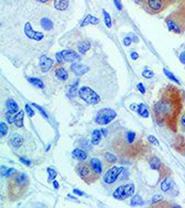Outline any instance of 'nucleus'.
<instances>
[{
    "label": "nucleus",
    "instance_id": "obj_39",
    "mask_svg": "<svg viewBox=\"0 0 185 208\" xmlns=\"http://www.w3.org/2000/svg\"><path fill=\"white\" fill-rule=\"evenodd\" d=\"M142 76L148 78V79H151V78L154 76V73L152 72V71H150V69H145V71L142 72Z\"/></svg>",
    "mask_w": 185,
    "mask_h": 208
},
{
    "label": "nucleus",
    "instance_id": "obj_10",
    "mask_svg": "<svg viewBox=\"0 0 185 208\" xmlns=\"http://www.w3.org/2000/svg\"><path fill=\"white\" fill-rule=\"evenodd\" d=\"M62 55H63L64 62H75L81 59V56L78 53L72 50H64L62 51Z\"/></svg>",
    "mask_w": 185,
    "mask_h": 208
},
{
    "label": "nucleus",
    "instance_id": "obj_28",
    "mask_svg": "<svg viewBox=\"0 0 185 208\" xmlns=\"http://www.w3.org/2000/svg\"><path fill=\"white\" fill-rule=\"evenodd\" d=\"M130 205L131 206H140V205H143V199L141 198L140 195H133L132 198H131Z\"/></svg>",
    "mask_w": 185,
    "mask_h": 208
},
{
    "label": "nucleus",
    "instance_id": "obj_23",
    "mask_svg": "<svg viewBox=\"0 0 185 208\" xmlns=\"http://www.w3.org/2000/svg\"><path fill=\"white\" fill-rule=\"evenodd\" d=\"M23 118H24V111H23V110H20V111L16 115V119H14V125L18 128H22Z\"/></svg>",
    "mask_w": 185,
    "mask_h": 208
},
{
    "label": "nucleus",
    "instance_id": "obj_45",
    "mask_svg": "<svg viewBox=\"0 0 185 208\" xmlns=\"http://www.w3.org/2000/svg\"><path fill=\"white\" fill-rule=\"evenodd\" d=\"M55 56H56V61H57L59 63H63V62H64V59H63V55H62V52H57Z\"/></svg>",
    "mask_w": 185,
    "mask_h": 208
},
{
    "label": "nucleus",
    "instance_id": "obj_48",
    "mask_svg": "<svg viewBox=\"0 0 185 208\" xmlns=\"http://www.w3.org/2000/svg\"><path fill=\"white\" fill-rule=\"evenodd\" d=\"M113 2H115L116 7H117V9L119 10L122 9V5H121V2H120V0H113Z\"/></svg>",
    "mask_w": 185,
    "mask_h": 208
},
{
    "label": "nucleus",
    "instance_id": "obj_7",
    "mask_svg": "<svg viewBox=\"0 0 185 208\" xmlns=\"http://www.w3.org/2000/svg\"><path fill=\"white\" fill-rule=\"evenodd\" d=\"M76 171L78 173V175L86 182V183H91V182L95 181V178H93V175L96 174L90 165L86 164V163H79L77 164L76 166ZM97 175V174H96Z\"/></svg>",
    "mask_w": 185,
    "mask_h": 208
},
{
    "label": "nucleus",
    "instance_id": "obj_22",
    "mask_svg": "<svg viewBox=\"0 0 185 208\" xmlns=\"http://www.w3.org/2000/svg\"><path fill=\"white\" fill-rule=\"evenodd\" d=\"M101 140V131L100 130H94L91 133V144L97 145Z\"/></svg>",
    "mask_w": 185,
    "mask_h": 208
},
{
    "label": "nucleus",
    "instance_id": "obj_47",
    "mask_svg": "<svg viewBox=\"0 0 185 208\" xmlns=\"http://www.w3.org/2000/svg\"><path fill=\"white\" fill-rule=\"evenodd\" d=\"M137 88L139 89V91H140L141 94H145V86H143V84H142V83H139V84L137 85Z\"/></svg>",
    "mask_w": 185,
    "mask_h": 208
},
{
    "label": "nucleus",
    "instance_id": "obj_52",
    "mask_svg": "<svg viewBox=\"0 0 185 208\" xmlns=\"http://www.w3.org/2000/svg\"><path fill=\"white\" fill-rule=\"evenodd\" d=\"M74 194H76V195H78V196H83L84 195V193L82 192V190H77V188H74Z\"/></svg>",
    "mask_w": 185,
    "mask_h": 208
},
{
    "label": "nucleus",
    "instance_id": "obj_9",
    "mask_svg": "<svg viewBox=\"0 0 185 208\" xmlns=\"http://www.w3.org/2000/svg\"><path fill=\"white\" fill-rule=\"evenodd\" d=\"M24 34H26L29 39L34 40V41H41L44 37V34H43L42 32H36L33 30V28H32L30 22H27L26 25H24Z\"/></svg>",
    "mask_w": 185,
    "mask_h": 208
},
{
    "label": "nucleus",
    "instance_id": "obj_18",
    "mask_svg": "<svg viewBox=\"0 0 185 208\" xmlns=\"http://www.w3.org/2000/svg\"><path fill=\"white\" fill-rule=\"evenodd\" d=\"M68 0H54V7L59 11H64L68 8Z\"/></svg>",
    "mask_w": 185,
    "mask_h": 208
},
{
    "label": "nucleus",
    "instance_id": "obj_40",
    "mask_svg": "<svg viewBox=\"0 0 185 208\" xmlns=\"http://www.w3.org/2000/svg\"><path fill=\"white\" fill-rule=\"evenodd\" d=\"M163 199V196L162 195H160V194H157V195H154L153 197H152V203L153 204H155V203H159V202H161Z\"/></svg>",
    "mask_w": 185,
    "mask_h": 208
},
{
    "label": "nucleus",
    "instance_id": "obj_8",
    "mask_svg": "<svg viewBox=\"0 0 185 208\" xmlns=\"http://www.w3.org/2000/svg\"><path fill=\"white\" fill-rule=\"evenodd\" d=\"M125 171V168H120V166H113V168H110L106 172L104 176V182L105 183H107V184H113L115 182L117 181V178L120 176V174Z\"/></svg>",
    "mask_w": 185,
    "mask_h": 208
},
{
    "label": "nucleus",
    "instance_id": "obj_56",
    "mask_svg": "<svg viewBox=\"0 0 185 208\" xmlns=\"http://www.w3.org/2000/svg\"><path fill=\"white\" fill-rule=\"evenodd\" d=\"M137 5H145V0H133Z\"/></svg>",
    "mask_w": 185,
    "mask_h": 208
},
{
    "label": "nucleus",
    "instance_id": "obj_58",
    "mask_svg": "<svg viewBox=\"0 0 185 208\" xmlns=\"http://www.w3.org/2000/svg\"><path fill=\"white\" fill-rule=\"evenodd\" d=\"M38 1H40V2H43V4H45V2H49L50 0H38Z\"/></svg>",
    "mask_w": 185,
    "mask_h": 208
},
{
    "label": "nucleus",
    "instance_id": "obj_34",
    "mask_svg": "<svg viewBox=\"0 0 185 208\" xmlns=\"http://www.w3.org/2000/svg\"><path fill=\"white\" fill-rule=\"evenodd\" d=\"M8 133V126H7V123L5 122H0V134L1 137H5L6 134Z\"/></svg>",
    "mask_w": 185,
    "mask_h": 208
},
{
    "label": "nucleus",
    "instance_id": "obj_51",
    "mask_svg": "<svg viewBox=\"0 0 185 208\" xmlns=\"http://www.w3.org/2000/svg\"><path fill=\"white\" fill-rule=\"evenodd\" d=\"M131 59H139V54L137 52H131Z\"/></svg>",
    "mask_w": 185,
    "mask_h": 208
},
{
    "label": "nucleus",
    "instance_id": "obj_26",
    "mask_svg": "<svg viewBox=\"0 0 185 208\" xmlns=\"http://www.w3.org/2000/svg\"><path fill=\"white\" fill-rule=\"evenodd\" d=\"M28 81L32 84L33 86L39 87V88H44V83L41 81L40 78H35V77H28Z\"/></svg>",
    "mask_w": 185,
    "mask_h": 208
},
{
    "label": "nucleus",
    "instance_id": "obj_25",
    "mask_svg": "<svg viewBox=\"0 0 185 208\" xmlns=\"http://www.w3.org/2000/svg\"><path fill=\"white\" fill-rule=\"evenodd\" d=\"M149 164H150V168H152V170H160L161 165H162V164H161V161H160V158H155V156L150 158Z\"/></svg>",
    "mask_w": 185,
    "mask_h": 208
},
{
    "label": "nucleus",
    "instance_id": "obj_29",
    "mask_svg": "<svg viewBox=\"0 0 185 208\" xmlns=\"http://www.w3.org/2000/svg\"><path fill=\"white\" fill-rule=\"evenodd\" d=\"M14 172H16L14 168H6V166H1V176L10 177L13 175Z\"/></svg>",
    "mask_w": 185,
    "mask_h": 208
},
{
    "label": "nucleus",
    "instance_id": "obj_41",
    "mask_svg": "<svg viewBox=\"0 0 185 208\" xmlns=\"http://www.w3.org/2000/svg\"><path fill=\"white\" fill-rule=\"evenodd\" d=\"M32 106H34V107H35V108L38 109V110H39L41 113H42V116H43V117L47 118V115H46V112H45L44 110H43V108H42L41 106H39V105H36V104H32Z\"/></svg>",
    "mask_w": 185,
    "mask_h": 208
},
{
    "label": "nucleus",
    "instance_id": "obj_46",
    "mask_svg": "<svg viewBox=\"0 0 185 208\" xmlns=\"http://www.w3.org/2000/svg\"><path fill=\"white\" fill-rule=\"evenodd\" d=\"M20 162L22 163V164H24V165H27V166H30V165H31V161L26 158H20Z\"/></svg>",
    "mask_w": 185,
    "mask_h": 208
},
{
    "label": "nucleus",
    "instance_id": "obj_16",
    "mask_svg": "<svg viewBox=\"0 0 185 208\" xmlns=\"http://www.w3.org/2000/svg\"><path fill=\"white\" fill-rule=\"evenodd\" d=\"M23 143V138L20 134H13V136L10 138V144L12 145L16 149H19Z\"/></svg>",
    "mask_w": 185,
    "mask_h": 208
},
{
    "label": "nucleus",
    "instance_id": "obj_6",
    "mask_svg": "<svg viewBox=\"0 0 185 208\" xmlns=\"http://www.w3.org/2000/svg\"><path fill=\"white\" fill-rule=\"evenodd\" d=\"M135 194V185L132 183L125 184V185L119 186L117 190L113 192V197L118 200H125L129 198Z\"/></svg>",
    "mask_w": 185,
    "mask_h": 208
},
{
    "label": "nucleus",
    "instance_id": "obj_31",
    "mask_svg": "<svg viewBox=\"0 0 185 208\" xmlns=\"http://www.w3.org/2000/svg\"><path fill=\"white\" fill-rule=\"evenodd\" d=\"M5 117L8 123H14V119H16V113L14 112H11V111L8 110V111L5 113Z\"/></svg>",
    "mask_w": 185,
    "mask_h": 208
},
{
    "label": "nucleus",
    "instance_id": "obj_13",
    "mask_svg": "<svg viewBox=\"0 0 185 208\" xmlns=\"http://www.w3.org/2000/svg\"><path fill=\"white\" fill-rule=\"evenodd\" d=\"M53 63H54L53 59H49V57L45 56V55H42V56L40 57V67L43 73L50 71L51 67L53 66Z\"/></svg>",
    "mask_w": 185,
    "mask_h": 208
},
{
    "label": "nucleus",
    "instance_id": "obj_12",
    "mask_svg": "<svg viewBox=\"0 0 185 208\" xmlns=\"http://www.w3.org/2000/svg\"><path fill=\"white\" fill-rule=\"evenodd\" d=\"M28 183H29V180H28L27 174L24 173H19L17 176L14 177L13 182L11 184H13L14 186L17 187H23V186H27Z\"/></svg>",
    "mask_w": 185,
    "mask_h": 208
},
{
    "label": "nucleus",
    "instance_id": "obj_55",
    "mask_svg": "<svg viewBox=\"0 0 185 208\" xmlns=\"http://www.w3.org/2000/svg\"><path fill=\"white\" fill-rule=\"evenodd\" d=\"M84 145H85V146H87V148H88V150L90 149V144L88 145V141H87V140H84V142H81V146H84Z\"/></svg>",
    "mask_w": 185,
    "mask_h": 208
},
{
    "label": "nucleus",
    "instance_id": "obj_54",
    "mask_svg": "<svg viewBox=\"0 0 185 208\" xmlns=\"http://www.w3.org/2000/svg\"><path fill=\"white\" fill-rule=\"evenodd\" d=\"M130 37L132 39V41H133V42H135V43L139 41V37H138L137 35H135V34H132V33L130 34Z\"/></svg>",
    "mask_w": 185,
    "mask_h": 208
},
{
    "label": "nucleus",
    "instance_id": "obj_37",
    "mask_svg": "<svg viewBox=\"0 0 185 208\" xmlns=\"http://www.w3.org/2000/svg\"><path fill=\"white\" fill-rule=\"evenodd\" d=\"M77 85H78V81H76L74 84H73L72 86H71V88H69V93H68V95H69V97L72 98L73 96L76 95V91H77Z\"/></svg>",
    "mask_w": 185,
    "mask_h": 208
},
{
    "label": "nucleus",
    "instance_id": "obj_35",
    "mask_svg": "<svg viewBox=\"0 0 185 208\" xmlns=\"http://www.w3.org/2000/svg\"><path fill=\"white\" fill-rule=\"evenodd\" d=\"M135 132H133V131H128L127 132V134H126V137H127V141H128V143H133V141H135Z\"/></svg>",
    "mask_w": 185,
    "mask_h": 208
},
{
    "label": "nucleus",
    "instance_id": "obj_53",
    "mask_svg": "<svg viewBox=\"0 0 185 208\" xmlns=\"http://www.w3.org/2000/svg\"><path fill=\"white\" fill-rule=\"evenodd\" d=\"M181 126L185 129V113L182 116V118H181Z\"/></svg>",
    "mask_w": 185,
    "mask_h": 208
},
{
    "label": "nucleus",
    "instance_id": "obj_33",
    "mask_svg": "<svg viewBox=\"0 0 185 208\" xmlns=\"http://www.w3.org/2000/svg\"><path fill=\"white\" fill-rule=\"evenodd\" d=\"M163 72H164V74H165V75H167V76L169 77L172 81H174V83H176L177 85H180V81H179V79H177V78H176V77L174 76L171 72H170V71H167V68H164V69H163Z\"/></svg>",
    "mask_w": 185,
    "mask_h": 208
},
{
    "label": "nucleus",
    "instance_id": "obj_20",
    "mask_svg": "<svg viewBox=\"0 0 185 208\" xmlns=\"http://www.w3.org/2000/svg\"><path fill=\"white\" fill-rule=\"evenodd\" d=\"M55 75L57 76V78H60L61 81H66L68 78V73L67 71L63 67H59L55 69Z\"/></svg>",
    "mask_w": 185,
    "mask_h": 208
},
{
    "label": "nucleus",
    "instance_id": "obj_36",
    "mask_svg": "<svg viewBox=\"0 0 185 208\" xmlns=\"http://www.w3.org/2000/svg\"><path fill=\"white\" fill-rule=\"evenodd\" d=\"M46 171H47V173H49V178H47V180H49V182H52L55 178V177L57 176V173H56V171H54L53 168H47V170H46Z\"/></svg>",
    "mask_w": 185,
    "mask_h": 208
},
{
    "label": "nucleus",
    "instance_id": "obj_11",
    "mask_svg": "<svg viewBox=\"0 0 185 208\" xmlns=\"http://www.w3.org/2000/svg\"><path fill=\"white\" fill-rule=\"evenodd\" d=\"M88 69H89L88 66H86V65L81 64V63H74L71 65V71H72L76 76H82V75H84L85 73L88 72Z\"/></svg>",
    "mask_w": 185,
    "mask_h": 208
},
{
    "label": "nucleus",
    "instance_id": "obj_42",
    "mask_svg": "<svg viewBox=\"0 0 185 208\" xmlns=\"http://www.w3.org/2000/svg\"><path fill=\"white\" fill-rule=\"evenodd\" d=\"M148 141H150L152 144H154V145H159V141H158V139L155 138V137H153V136H149L148 137Z\"/></svg>",
    "mask_w": 185,
    "mask_h": 208
},
{
    "label": "nucleus",
    "instance_id": "obj_1",
    "mask_svg": "<svg viewBox=\"0 0 185 208\" xmlns=\"http://www.w3.org/2000/svg\"><path fill=\"white\" fill-rule=\"evenodd\" d=\"M159 125H167L173 131L177 130V121L182 111V94L175 87H167L153 107Z\"/></svg>",
    "mask_w": 185,
    "mask_h": 208
},
{
    "label": "nucleus",
    "instance_id": "obj_49",
    "mask_svg": "<svg viewBox=\"0 0 185 208\" xmlns=\"http://www.w3.org/2000/svg\"><path fill=\"white\" fill-rule=\"evenodd\" d=\"M180 62L185 65V51L184 52H182V53L180 54Z\"/></svg>",
    "mask_w": 185,
    "mask_h": 208
},
{
    "label": "nucleus",
    "instance_id": "obj_4",
    "mask_svg": "<svg viewBox=\"0 0 185 208\" xmlns=\"http://www.w3.org/2000/svg\"><path fill=\"white\" fill-rule=\"evenodd\" d=\"M78 95L85 103L89 105H96L100 101V97L98 94H96L95 91L88 86H83L78 91Z\"/></svg>",
    "mask_w": 185,
    "mask_h": 208
},
{
    "label": "nucleus",
    "instance_id": "obj_21",
    "mask_svg": "<svg viewBox=\"0 0 185 208\" xmlns=\"http://www.w3.org/2000/svg\"><path fill=\"white\" fill-rule=\"evenodd\" d=\"M41 25H42V28L44 29V30H46V31H50V30H52L53 29V22H52V20L49 18H42L41 19Z\"/></svg>",
    "mask_w": 185,
    "mask_h": 208
},
{
    "label": "nucleus",
    "instance_id": "obj_44",
    "mask_svg": "<svg viewBox=\"0 0 185 208\" xmlns=\"http://www.w3.org/2000/svg\"><path fill=\"white\" fill-rule=\"evenodd\" d=\"M131 42H132V39L130 37V35L127 36V37H125V39L122 40V43H123V44H125L126 46H129V45H130Z\"/></svg>",
    "mask_w": 185,
    "mask_h": 208
},
{
    "label": "nucleus",
    "instance_id": "obj_17",
    "mask_svg": "<svg viewBox=\"0 0 185 208\" xmlns=\"http://www.w3.org/2000/svg\"><path fill=\"white\" fill-rule=\"evenodd\" d=\"M72 156L73 158H76L78 161H85L86 158H87V153L81 149H75L73 150Z\"/></svg>",
    "mask_w": 185,
    "mask_h": 208
},
{
    "label": "nucleus",
    "instance_id": "obj_27",
    "mask_svg": "<svg viewBox=\"0 0 185 208\" xmlns=\"http://www.w3.org/2000/svg\"><path fill=\"white\" fill-rule=\"evenodd\" d=\"M89 49H90V43L88 41H84V42H82V43L78 44V52L81 54H85Z\"/></svg>",
    "mask_w": 185,
    "mask_h": 208
},
{
    "label": "nucleus",
    "instance_id": "obj_24",
    "mask_svg": "<svg viewBox=\"0 0 185 208\" xmlns=\"http://www.w3.org/2000/svg\"><path fill=\"white\" fill-rule=\"evenodd\" d=\"M137 112L140 115L141 117L143 118H148L149 117V110L147 109L145 104H140L138 105V108H137Z\"/></svg>",
    "mask_w": 185,
    "mask_h": 208
},
{
    "label": "nucleus",
    "instance_id": "obj_57",
    "mask_svg": "<svg viewBox=\"0 0 185 208\" xmlns=\"http://www.w3.org/2000/svg\"><path fill=\"white\" fill-rule=\"evenodd\" d=\"M53 185H54V188H55V190H57V188H59V183H57V182H56V181H54V182H53Z\"/></svg>",
    "mask_w": 185,
    "mask_h": 208
},
{
    "label": "nucleus",
    "instance_id": "obj_38",
    "mask_svg": "<svg viewBox=\"0 0 185 208\" xmlns=\"http://www.w3.org/2000/svg\"><path fill=\"white\" fill-rule=\"evenodd\" d=\"M105 158L110 163H115L117 161V158H116V155H113V153H110V152H107V153H105Z\"/></svg>",
    "mask_w": 185,
    "mask_h": 208
},
{
    "label": "nucleus",
    "instance_id": "obj_32",
    "mask_svg": "<svg viewBox=\"0 0 185 208\" xmlns=\"http://www.w3.org/2000/svg\"><path fill=\"white\" fill-rule=\"evenodd\" d=\"M103 14H104V19H105V23H106V27L111 28V18H110V14H109L106 10H103Z\"/></svg>",
    "mask_w": 185,
    "mask_h": 208
},
{
    "label": "nucleus",
    "instance_id": "obj_2",
    "mask_svg": "<svg viewBox=\"0 0 185 208\" xmlns=\"http://www.w3.org/2000/svg\"><path fill=\"white\" fill-rule=\"evenodd\" d=\"M165 22L169 30L176 34H182L185 30V14L182 11H174L167 19Z\"/></svg>",
    "mask_w": 185,
    "mask_h": 208
},
{
    "label": "nucleus",
    "instance_id": "obj_14",
    "mask_svg": "<svg viewBox=\"0 0 185 208\" xmlns=\"http://www.w3.org/2000/svg\"><path fill=\"white\" fill-rule=\"evenodd\" d=\"M90 166H91L93 171L97 175H100L101 172H103V164H101V162H100L98 158H91L90 160Z\"/></svg>",
    "mask_w": 185,
    "mask_h": 208
},
{
    "label": "nucleus",
    "instance_id": "obj_5",
    "mask_svg": "<svg viewBox=\"0 0 185 208\" xmlns=\"http://www.w3.org/2000/svg\"><path fill=\"white\" fill-rule=\"evenodd\" d=\"M116 116H117V113H116V111L113 109L103 108L97 112L95 121L98 125H108L116 118Z\"/></svg>",
    "mask_w": 185,
    "mask_h": 208
},
{
    "label": "nucleus",
    "instance_id": "obj_43",
    "mask_svg": "<svg viewBox=\"0 0 185 208\" xmlns=\"http://www.w3.org/2000/svg\"><path fill=\"white\" fill-rule=\"evenodd\" d=\"M26 111H27L28 115H29L30 117H33V116H34V111H33V109L30 107V105H26Z\"/></svg>",
    "mask_w": 185,
    "mask_h": 208
},
{
    "label": "nucleus",
    "instance_id": "obj_19",
    "mask_svg": "<svg viewBox=\"0 0 185 208\" xmlns=\"http://www.w3.org/2000/svg\"><path fill=\"white\" fill-rule=\"evenodd\" d=\"M6 106H7V109H8L9 111H11V112H14V113L19 112V105L16 100L8 99L7 103H6Z\"/></svg>",
    "mask_w": 185,
    "mask_h": 208
},
{
    "label": "nucleus",
    "instance_id": "obj_15",
    "mask_svg": "<svg viewBox=\"0 0 185 208\" xmlns=\"http://www.w3.org/2000/svg\"><path fill=\"white\" fill-rule=\"evenodd\" d=\"M98 23H99L98 18H96V17L91 16V14H87L85 18H84V20L82 21L81 27L84 28L86 25H88V24H98Z\"/></svg>",
    "mask_w": 185,
    "mask_h": 208
},
{
    "label": "nucleus",
    "instance_id": "obj_3",
    "mask_svg": "<svg viewBox=\"0 0 185 208\" xmlns=\"http://www.w3.org/2000/svg\"><path fill=\"white\" fill-rule=\"evenodd\" d=\"M175 0H145L143 9L150 14H158L167 9Z\"/></svg>",
    "mask_w": 185,
    "mask_h": 208
},
{
    "label": "nucleus",
    "instance_id": "obj_50",
    "mask_svg": "<svg viewBox=\"0 0 185 208\" xmlns=\"http://www.w3.org/2000/svg\"><path fill=\"white\" fill-rule=\"evenodd\" d=\"M180 11H182L183 13L185 14V0H183L182 2H181L180 5Z\"/></svg>",
    "mask_w": 185,
    "mask_h": 208
},
{
    "label": "nucleus",
    "instance_id": "obj_30",
    "mask_svg": "<svg viewBox=\"0 0 185 208\" xmlns=\"http://www.w3.org/2000/svg\"><path fill=\"white\" fill-rule=\"evenodd\" d=\"M171 186H172L171 180L167 177V178H165V180L161 183V190H162L163 192H169L170 188H171Z\"/></svg>",
    "mask_w": 185,
    "mask_h": 208
}]
</instances>
